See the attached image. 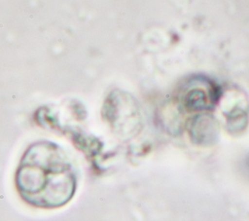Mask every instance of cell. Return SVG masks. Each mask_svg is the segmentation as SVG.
<instances>
[{
    "label": "cell",
    "instance_id": "6da1fadb",
    "mask_svg": "<svg viewBox=\"0 0 249 221\" xmlns=\"http://www.w3.org/2000/svg\"><path fill=\"white\" fill-rule=\"evenodd\" d=\"M21 197L39 207H58L74 195L76 175L66 153L56 144L42 141L23 155L17 172Z\"/></svg>",
    "mask_w": 249,
    "mask_h": 221
}]
</instances>
